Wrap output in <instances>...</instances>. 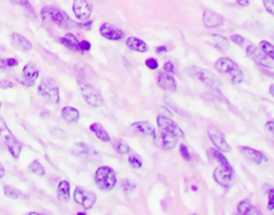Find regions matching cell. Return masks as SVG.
Returning a JSON list of instances; mask_svg holds the SVG:
<instances>
[{
	"mask_svg": "<svg viewBox=\"0 0 274 215\" xmlns=\"http://www.w3.org/2000/svg\"><path fill=\"white\" fill-rule=\"evenodd\" d=\"M0 144H2L8 149L10 154L14 158L20 157L23 145L11 132L1 117H0Z\"/></svg>",
	"mask_w": 274,
	"mask_h": 215,
	"instance_id": "obj_1",
	"label": "cell"
},
{
	"mask_svg": "<svg viewBox=\"0 0 274 215\" xmlns=\"http://www.w3.org/2000/svg\"><path fill=\"white\" fill-rule=\"evenodd\" d=\"M215 69L222 74H226L230 77V79L236 84H241L244 81V74L240 66L237 64L235 61L227 57H222L216 60L214 63Z\"/></svg>",
	"mask_w": 274,
	"mask_h": 215,
	"instance_id": "obj_2",
	"label": "cell"
},
{
	"mask_svg": "<svg viewBox=\"0 0 274 215\" xmlns=\"http://www.w3.org/2000/svg\"><path fill=\"white\" fill-rule=\"evenodd\" d=\"M188 73L190 74V76L195 78L196 81L201 82L202 84L206 85L207 87L211 88L214 91L220 92V90L222 88V83L212 72L203 69V67L192 65L188 69Z\"/></svg>",
	"mask_w": 274,
	"mask_h": 215,
	"instance_id": "obj_3",
	"label": "cell"
},
{
	"mask_svg": "<svg viewBox=\"0 0 274 215\" xmlns=\"http://www.w3.org/2000/svg\"><path fill=\"white\" fill-rule=\"evenodd\" d=\"M95 181L100 190L107 193L116 186L117 176L113 168L108 166H101L96 171Z\"/></svg>",
	"mask_w": 274,
	"mask_h": 215,
	"instance_id": "obj_4",
	"label": "cell"
},
{
	"mask_svg": "<svg viewBox=\"0 0 274 215\" xmlns=\"http://www.w3.org/2000/svg\"><path fill=\"white\" fill-rule=\"evenodd\" d=\"M38 94L48 104L57 105L60 102L59 88L56 82L51 78H45L41 82L38 88Z\"/></svg>",
	"mask_w": 274,
	"mask_h": 215,
	"instance_id": "obj_5",
	"label": "cell"
},
{
	"mask_svg": "<svg viewBox=\"0 0 274 215\" xmlns=\"http://www.w3.org/2000/svg\"><path fill=\"white\" fill-rule=\"evenodd\" d=\"M41 17L42 21L56 24L59 27H66L68 25L70 26L72 22L71 18L64 11L56 7H49V5L41 9Z\"/></svg>",
	"mask_w": 274,
	"mask_h": 215,
	"instance_id": "obj_6",
	"label": "cell"
},
{
	"mask_svg": "<svg viewBox=\"0 0 274 215\" xmlns=\"http://www.w3.org/2000/svg\"><path fill=\"white\" fill-rule=\"evenodd\" d=\"M152 138L154 146L165 151H170L175 148L179 139L175 133L167 130H162V128H159V131H154Z\"/></svg>",
	"mask_w": 274,
	"mask_h": 215,
	"instance_id": "obj_7",
	"label": "cell"
},
{
	"mask_svg": "<svg viewBox=\"0 0 274 215\" xmlns=\"http://www.w3.org/2000/svg\"><path fill=\"white\" fill-rule=\"evenodd\" d=\"M78 89L83 99L92 107H100L103 105V97L93 86L86 81L78 79Z\"/></svg>",
	"mask_w": 274,
	"mask_h": 215,
	"instance_id": "obj_8",
	"label": "cell"
},
{
	"mask_svg": "<svg viewBox=\"0 0 274 215\" xmlns=\"http://www.w3.org/2000/svg\"><path fill=\"white\" fill-rule=\"evenodd\" d=\"M73 198L74 201L80 207H83L85 210H90L97 202V195L95 193L89 192L80 186H77L74 190Z\"/></svg>",
	"mask_w": 274,
	"mask_h": 215,
	"instance_id": "obj_9",
	"label": "cell"
},
{
	"mask_svg": "<svg viewBox=\"0 0 274 215\" xmlns=\"http://www.w3.org/2000/svg\"><path fill=\"white\" fill-rule=\"evenodd\" d=\"M246 56L250 58L253 62L260 66L267 67V69H270V70L274 69V64L270 60V58L268 57L267 55L256 45L251 44L246 47Z\"/></svg>",
	"mask_w": 274,
	"mask_h": 215,
	"instance_id": "obj_10",
	"label": "cell"
},
{
	"mask_svg": "<svg viewBox=\"0 0 274 215\" xmlns=\"http://www.w3.org/2000/svg\"><path fill=\"white\" fill-rule=\"evenodd\" d=\"M40 74V71L38 66L34 65V63H28L24 66L22 75L16 78L18 83H21L25 87H33L34 86V83L36 82Z\"/></svg>",
	"mask_w": 274,
	"mask_h": 215,
	"instance_id": "obj_11",
	"label": "cell"
},
{
	"mask_svg": "<svg viewBox=\"0 0 274 215\" xmlns=\"http://www.w3.org/2000/svg\"><path fill=\"white\" fill-rule=\"evenodd\" d=\"M73 13L79 22L88 21L92 14V5L88 0H74Z\"/></svg>",
	"mask_w": 274,
	"mask_h": 215,
	"instance_id": "obj_12",
	"label": "cell"
},
{
	"mask_svg": "<svg viewBox=\"0 0 274 215\" xmlns=\"http://www.w3.org/2000/svg\"><path fill=\"white\" fill-rule=\"evenodd\" d=\"M208 137L210 139L211 143L213 144L216 149L221 150L222 152H230L232 148L228 145V143L225 139V135H224L220 130L214 127H209L207 130Z\"/></svg>",
	"mask_w": 274,
	"mask_h": 215,
	"instance_id": "obj_13",
	"label": "cell"
},
{
	"mask_svg": "<svg viewBox=\"0 0 274 215\" xmlns=\"http://www.w3.org/2000/svg\"><path fill=\"white\" fill-rule=\"evenodd\" d=\"M100 34L103 38L110 40V41H121L126 36V33L121 29L117 28L116 26L111 25L109 23H104L100 27Z\"/></svg>",
	"mask_w": 274,
	"mask_h": 215,
	"instance_id": "obj_14",
	"label": "cell"
},
{
	"mask_svg": "<svg viewBox=\"0 0 274 215\" xmlns=\"http://www.w3.org/2000/svg\"><path fill=\"white\" fill-rule=\"evenodd\" d=\"M213 178H214V180L220 184V185L228 188L233 184L234 170H230V169L223 167V166H220V167L215 168L214 173H213Z\"/></svg>",
	"mask_w": 274,
	"mask_h": 215,
	"instance_id": "obj_15",
	"label": "cell"
},
{
	"mask_svg": "<svg viewBox=\"0 0 274 215\" xmlns=\"http://www.w3.org/2000/svg\"><path fill=\"white\" fill-rule=\"evenodd\" d=\"M203 24L207 28H217L224 24V17L211 9H205L203 13Z\"/></svg>",
	"mask_w": 274,
	"mask_h": 215,
	"instance_id": "obj_16",
	"label": "cell"
},
{
	"mask_svg": "<svg viewBox=\"0 0 274 215\" xmlns=\"http://www.w3.org/2000/svg\"><path fill=\"white\" fill-rule=\"evenodd\" d=\"M157 122H158L159 128H162V130L171 131L172 133H175L179 138H184L185 135L182 132L181 128H180L176 122L172 121L171 118H167L166 116L161 115V116L157 117Z\"/></svg>",
	"mask_w": 274,
	"mask_h": 215,
	"instance_id": "obj_17",
	"label": "cell"
},
{
	"mask_svg": "<svg viewBox=\"0 0 274 215\" xmlns=\"http://www.w3.org/2000/svg\"><path fill=\"white\" fill-rule=\"evenodd\" d=\"M239 150L242 153V155H243L245 158H247L251 163H254L256 165H260V164H263L264 162L268 161V157L264 154L263 152H260L256 149L250 148V147L241 146V147H239Z\"/></svg>",
	"mask_w": 274,
	"mask_h": 215,
	"instance_id": "obj_18",
	"label": "cell"
},
{
	"mask_svg": "<svg viewBox=\"0 0 274 215\" xmlns=\"http://www.w3.org/2000/svg\"><path fill=\"white\" fill-rule=\"evenodd\" d=\"M157 83L158 86L166 92H171V93H173V92L177 91V84L175 78H173L170 73L164 72V73H159L158 74V78H157Z\"/></svg>",
	"mask_w": 274,
	"mask_h": 215,
	"instance_id": "obj_19",
	"label": "cell"
},
{
	"mask_svg": "<svg viewBox=\"0 0 274 215\" xmlns=\"http://www.w3.org/2000/svg\"><path fill=\"white\" fill-rule=\"evenodd\" d=\"M10 42L12 47L22 53H28L33 50L30 41L20 33H12L10 35Z\"/></svg>",
	"mask_w": 274,
	"mask_h": 215,
	"instance_id": "obj_20",
	"label": "cell"
},
{
	"mask_svg": "<svg viewBox=\"0 0 274 215\" xmlns=\"http://www.w3.org/2000/svg\"><path fill=\"white\" fill-rule=\"evenodd\" d=\"M130 127L133 132H135L138 135H140V136H144V137H152V135L155 131L153 125L148 121L135 122V123L131 124Z\"/></svg>",
	"mask_w": 274,
	"mask_h": 215,
	"instance_id": "obj_21",
	"label": "cell"
},
{
	"mask_svg": "<svg viewBox=\"0 0 274 215\" xmlns=\"http://www.w3.org/2000/svg\"><path fill=\"white\" fill-rule=\"evenodd\" d=\"M59 41L62 45L68 48L70 51H72L74 53H80L79 42L77 41V38L73 33H71V32L66 33L64 36H61Z\"/></svg>",
	"mask_w": 274,
	"mask_h": 215,
	"instance_id": "obj_22",
	"label": "cell"
},
{
	"mask_svg": "<svg viewBox=\"0 0 274 215\" xmlns=\"http://www.w3.org/2000/svg\"><path fill=\"white\" fill-rule=\"evenodd\" d=\"M61 117H62V119L67 122V123L74 124L78 122V120L80 118V115H79L78 109L71 107V106H66L61 110Z\"/></svg>",
	"mask_w": 274,
	"mask_h": 215,
	"instance_id": "obj_23",
	"label": "cell"
},
{
	"mask_svg": "<svg viewBox=\"0 0 274 215\" xmlns=\"http://www.w3.org/2000/svg\"><path fill=\"white\" fill-rule=\"evenodd\" d=\"M127 46L130 48L131 51L137 52V53H147L149 51V47L145 41H142L135 36H131V38L127 39L126 41Z\"/></svg>",
	"mask_w": 274,
	"mask_h": 215,
	"instance_id": "obj_24",
	"label": "cell"
},
{
	"mask_svg": "<svg viewBox=\"0 0 274 215\" xmlns=\"http://www.w3.org/2000/svg\"><path fill=\"white\" fill-rule=\"evenodd\" d=\"M210 44H212L214 47L221 52H227L229 50V42L226 38L220 34H212L210 36Z\"/></svg>",
	"mask_w": 274,
	"mask_h": 215,
	"instance_id": "obj_25",
	"label": "cell"
},
{
	"mask_svg": "<svg viewBox=\"0 0 274 215\" xmlns=\"http://www.w3.org/2000/svg\"><path fill=\"white\" fill-rule=\"evenodd\" d=\"M70 189L71 185L68 181H62L58 184L57 187V197L62 202H68L70 200Z\"/></svg>",
	"mask_w": 274,
	"mask_h": 215,
	"instance_id": "obj_26",
	"label": "cell"
},
{
	"mask_svg": "<svg viewBox=\"0 0 274 215\" xmlns=\"http://www.w3.org/2000/svg\"><path fill=\"white\" fill-rule=\"evenodd\" d=\"M89 128H90V131L95 134L100 140L103 141V143H109V141L111 140L109 134L105 131V128L102 126V124L92 123Z\"/></svg>",
	"mask_w": 274,
	"mask_h": 215,
	"instance_id": "obj_27",
	"label": "cell"
},
{
	"mask_svg": "<svg viewBox=\"0 0 274 215\" xmlns=\"http://www.w3.org/2000/svg\"><path fill=\"white\" fill-rule=\"evenodd\" d=\"M209 154L212 156L213 158H215L217 162L221 163V166H223V167H225L227 169H230V170H234L233 167H232V165L229 164L228 162V159L226 158V156L223 154L222 151L219 150V149H216V148H211L209 151H208Z\"/></svg>",
	"mask_w": 274,
	"mask_h": 215,
	"instance_id": "obj_28",
	"label": "cell"
},
{
	"mask_svg": "<svg viewBox=\"0 0 274 215\" xmlns=\"http://www.w3.org/2000/svg\"><path fill=\"white\" fill-rule=\"evenodd\" d=\"M237 212L239 214H246V215L261 214V212L257 210L254 206H252L247 200H242L239 202L238 206H237Z\"/></svg>",
	"mask_w": 274,
	"mask_h": 215,
	"instance_id": "obj_29",
	"label": "cell"
},
{
	"mask_svg": "<svg viewBox=\"0 0 274 215\" xmlns=\"http://www.w3.org/2000/svg\"><path fill=\"white\" fill-rule=\"evenodd\" d=\"M72 153L77 157H88L90 154V148L84 143H77L73 146Z\"/></svg>",
	"mask_w": 274,
	"mask_h": 215,
	"instance_id": "obj_30",
	"label": "cell"
},
{
	"mask_svg": "<svg viewBox=\"0 0 274 215\" xmlns=\"http://www.w3.org/2000/svg\"><path fill=\"white\" fill-rule=\"evenodd\" d=\"M3 192H4V195L7 196L8 198H11V199L17 200V199H24L25 198V195H24L22 190H20L14 186H12V185H5L3 187Z\"/></svg>",
	"mask_w": 274,
	"mask_h": 215,
	"instance_id": "obj_31",
	"label": "cell"
},
{
	"mask_svg": "<svg viewBox=\"0 0 274 215\" xmlns=\"http://www.w3.org/2000/svg\"><path fill=\"white\" fill-rule=\"evenodd\" d=\"M111 145H113V148L115 149V151L119 154L126 155L130 152V147L127 143H124L123 140L120 139H115L111 141Z\"/></svg>",
	"mask_w": 274,
	"mask_h": 215,
	"instance_id": "obj_32",
	"label": "cell"
},
{
	"mask_svg": "<svg viewBox=\"0 0 274 215\" xmlns=\"http://www.w3.org/2000/svg\"><path fill=\"white\" fill-rule=\"evenodd\" d=\"M28 170L31 174H34L35 176H39V177L45 176V168L43 167V165L40 163V161H38V159H35V161L31 162L29 164Z\"/></svg>",
	"mask_w": 274,
	"mask_h": 215,
	"instance_id": "obj_33",
	"label": "cell"
},
{
	"mask_svg": "<svg viewBox=\"0 0 274 215\" xmlns=\"http://www.w3.org/2000/svg\"><path fill=\"white\" fill-rule=\"evenodd\" d=\"M260 50L263 51L268 57L274 61V45H272L270 42L268 41H261L259 43Z\"/></svg>",
	"mask_w": 274,
	"mask_h": 215,
	"instance_id": "obj_34",
	"label": "cell"
},
{
	"mask_svg": "<svg viewBox=\"0 0 274 215\" xmlns=\"http://www.w3.org/2000/svg\"><path fill=\"white\" fill-rule=\"evenodd\" d=\"M164 102L166 103V105H167V106H170L176 114H178V115H180V116H186V114H185L184 110H183L181 107H180V106H178L177 104L171 99V97L165 96V97H164Z\"/></svg>",
	"mask_w": 274,
	"mask_h": 215,
	"instance_id": "obj_35",
	"label": "cell"
},
{
	"mask_svg": "<svg viewBox=\"0 0 274 215\" xmlns=\"http://www.w3.org/2000/svg\"><path fill=\"white\" fill-rule=\"evenodd\" d=\"M129 163L131 167L133 168H140L142 166V161L139 158V156H137L135 154L129 156Z\"/></svg>",
	"mask_w": 274,
	"mask_h": 215,
	"instance_id": "obj_36",
	"label": "cell"
},
{
	"mask_svg": "<svg viewBox=\"0 0 274 215\" xmlns=\"http://www.w3.org/2000/svg\"><path fill=\"white\" fill-rule=\"evenodd\" d=\"M268 196H269L268 210L274 211V186H269V188H268Z\"/></svg>",
	"mask_w": 274,
	"mask_h": 215,
	"instance_id": "obj_37",
	"label": "cell"
},
{
	"mask_svg": "<svg viewBox=\"0 0 274 215\" xmlns=\"http://www.w3.org/2000/svg\"><path fill=\"white\" fill-rule=\"evenodd\" d=\"M135 184L131 182L130 180H124L122 182V188L124 192H126L127 194H130V193H132L133 190H135Z\"/></svg>",
	"mask_w": 274,
	"mask_h": 215,
	"instance_id": "obj_38",
	"label": "cell"
},
{
	"mask_svg": "<svg viewBox=\"0 0 274 215\" xmlns=\"http://www.w3.org/2000/svg\"><path fill=\"white\" fill-rule=\"evenodd\" d=\"M11 2L13 4H17V5H21V7H24L25 9H27L29 12H34L33 7H31V4H30L28 0H11Z\"/></svg>",
	"mask_w": 274,
	"mask_h": 215,
	"instance_id": "obj_39",
	"label": "cell"
},
{
	"mask_svg": "<svg viewBox=\"0 0 274 215\" xmlns=\"http://www.w3.org/2000/svg\"><path fill=\"white\" fill-rule=\"evenodd\" d=\"M230 40H232V42L235 43V44L239 45V46H243L245 43V39L240 34H233L232 36H230Z\"/></svg>",
	"mask_w": 274,
	"mask_h": 215,
	"instance_id": "obj_40",
	"label": "cell"
},
{
	"mask_svg": "<svg viewBox=\"0 0 274 215\" xmlns=\"http://www.w3.org/2000/svg\"><path fill=\"white\" fill-rule=\"evenodd\" d=\"M179 151H180V154H181V156L185 159V161H190V159H191V154H190V152H189L188 147H186L185 145H181V146H180V148H179Z\"/></svg>",
	"mask_w": 274,
	"mask_h": 215,
	"instance_id": "obj_41",
	"label": "cell"
},
{
	"mask_svg": "<svg viewBox=\"0 0 274 215\" xmlns=\"http://www.w3.org/2000/svg\"><path fill=\"white\" fill-rule=\"evenodd\" d=\"M263 2L268 13L274 16V0H263Z\"/></svg>",
	"mask_w": 274,
	"mask_h": 215,
	"instance_id": "obj_42",
	"label": "cell"
},
{
	"mask_svg": "<svg viewBox=\"0 0 274 215\" xmlns=\"http://www.w3.org/2000/svg\"><path fill=\"white\" fill-rule=\"evenodd\" d=\"M15 87V84L9 79H1L0 81V89H12Z\"/></svg>",
	"mask_w": 274,
	"mask_h": 215,
	"instance_id": "obj_43",
	"label": "cell"
},
{
	"mask_svg": "<svg viewBox=\"0 0 274 215\" xmlns=\"http://www.w3.org/2000/svg\"><path fill=\"white\" fill-rule=\"evenodd\" d=\"M146 66L150 70H157L159 67V62L154 58H148L146 60Z\"/></svg>",
	"mask_w": 274,
	"mask_h": 215,
	"instance_id": "obj_44",
	"label": "cell"
},
{
	"mask_svg": "<svg viewBox=\"0 0 274 215\" xmlns=\"http://www.w3.org/2000/svg\"><path fill=\"white\" fill-rule=\"evenodd\" d=\"M79 48H80V53H85V52H89L91 50V44L89 41L84 40L82 42H79Z\"/></svg>",
	"mask_w": 274,
	"mask_h": 215,
	"instance_id": "obj_45",
	"label": "cell"
},
{
	"mask_svg": "<svg viewBox=\"0 0 274 215\" xmlns=\"http://www.w3.org/2000/svg\"><path fill=\"white\" fill-rule=\"evenodd\" d=\"M265 127H266V131L269 133L270 136H272V138L274 139V121L267 122Z\"/></svg>",
	"mask_w": 274,
	"mask_h": 215,
	"instance_id": "obj_46",
	"label": "cell"
},
{
	"mask_svg": "<svg viewBox=\"0 0 274 215\" xmlns=\"http://www.w3.org/2000/svg\"><path fill=\"white\" fill-rule=\"evenodd\" d=\"M5 63H7V67H14L18 65V61L15 58H5Z\"/></svg>",
	"mask_w": 274,
	"mask_h": 215,
	"instance_id": "obj_47",
	"label": "cell"
},
{
	"mask_svg": "<svg viewBox=\"0 0 274 215\" xmlns=\"http://www.w3.org/2000/svg\"><path fill=\"white\" fill-rule=\"evenodd\" d=\"M164 71L167 73H173L175 72V66H173L171 62H166L164 64Z\"/></svg>",
	"mask_w": 274,
	"mask_h": 215,
	"instance_id": "obj_48",
	"label": "cell"
},
{
	"mask_svg": "<svg viewBox=\"0 0 274 215\" xmlns=\"http://www.w3.org/2000/svg\"><path fill=\"white\" fill-rule=\"evenodd\" d=\"M236 1L238 2V4H240L241 7H246V5L250 4L251 0H236Z\"/></svg>",
	"mask_w": 274,
	"mask_h": 215,
	"instance_id": "obj_49",
	"label": "cell"
},
{
	"mask_svg": "<svg viewBox=\"0 0 274 215\" xmlns=\"http://www.w3.org/2000/svg\"><path fill=\"white\" fill-rule=\"evenodd\" d=\"M7 63H5V59L0 58V70H7Z\"/></svg>",
	"mask_w": 274,
	"mask_h": 215,
	"instance_id": "obj_50",
	"label": "cell"
},
{
	"mask_svg": "<svg viewBox=\"0 0 274 215\" xmlns=\"http://www.w3.org/2000/svg\"><path fill=\"white\" fill-rule=\"evenodd\" d=\"M165 52H167L166 46H159V47L157 48V53H158V54H163V53H165Z\"/></svg>",
	"mask_w": 274,
	"mask_h": 215,
	"instance_id": "obj_51",
	"label": "cell"
},
{
	"mask_svg": "<svg viewBox=\"0 0 274 215\" xmlns=\"http://www.w3.org/2000/svg\"><path fill=\"white\" fill-rule=\"evenodd\" d=\"M4 174H5V170H4L3 165L0 163V179H1V178H3Z\"/></svg>",
	"mask_w": 274,
	"mask_h": 215,
	"instance_id": "obj_52",
	"label": "cell"
},
{
	"mask_svg": "<svg viewBox=\"0 0 274 215\" xmlns=\"http://www.w3.org/2000/svg\"><path fill=\"white\" fill-rule=\"evenodd\" d=\"M269 91H270V94L274 97V86H270V88H269Z\"/></svg>",
	"mask_w": 274,
	"mask_h": 215,
	"instance_id": "obj_53",
	"label": "cell"
},
{
	"mask_svg": "<svg viewBox=\"0 0 274 215\" xmlns=\"http://www.w3.org/2000/svg\"><path fill=\"white\" fill-rule=\"evenodd\" d=\"M28 214H29V215H38L39 213H38V212H29Z\"/></svg>",
	"mask_w": 274,
	"mask_h": 215,
	"instance_id": "obj_54",
	"label": "cell"
},
{
	"mask_svg": "<svg viewBox=\"0 0 274 215\" xmlns=\"http://www.w3.org/2000/svg\"><path fill=\"white\" fill-rule=\"evenodd\" d=\"M77 214H78V215H85L86 213H84V212H78Z\"/></svg>",
	"mask_w": 274,
	"mask_h": 215,
	"instance_id": "obj_55",
	"label": "cell"
},
{
	"mask_svg": "<svg viewBox=\"0 0 274 215\" xmlns=\"http://www.w3.org/2000/svg\"><path fill=\"white\" fill-rule=\"evenodd\" d=\"M0 109H1V102H0Z\"/></svg>",
	"mask_w": 274,
	"mask_h": 215,
	"instance_id": "obj_56",
	"label": "cell"
}]
</instances>
